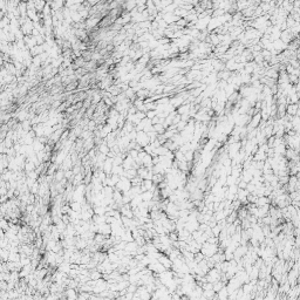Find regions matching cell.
<instances>
[{"mask_svg": "<svg viewBox=\"0 0 300 300\" xmlns=\"http://www.w3.org/2000/svg\"><path fill=\"white\" fill-rule=\"evenodd\" d=\"M298 110H299V104L297 103V104H293V103H291V104H287V108H286V114L288 115V116H297V114H298Z\"/></svg>", "mask_w": 300, "mask_h": 300, "instance_id": "obj_1", "label": "cell"}, {"mask_svg": "<svg viewBox=\"0 0 300 300\" xmlns=\"http://www.w3.org/2000/svg\"><path fill=\"white\" fill-rule=\"evenodd\" d=\"M261 114H256V115H253V117H252V121H251V127H253V128H256V127H258V124L260 123L261 121Z\"/></svg>", "mask_w": 300, "mask_h": 300, "instance_id": "obj_2", "label": "cell"}]
</instances>
